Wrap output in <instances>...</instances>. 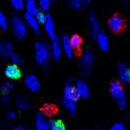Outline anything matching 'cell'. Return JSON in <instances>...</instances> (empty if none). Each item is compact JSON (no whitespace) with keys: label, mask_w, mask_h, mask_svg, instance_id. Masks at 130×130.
Returning a JSON list of instances; mask_svg holds the SVG:
<instances>
[{"label":"cell","mask_w":130,"mask_h":130,"mask_svg":"<svg viewBox=\"0 0 130 130\" xmlns=\"http://www.w3.org/2000/svg\"><path fill=\"white\" fill-rule=\"evenodd\" d=\"M45 15H46V14H45L42 10H39L36 14H35V16H36V20H37V21L39 22V24H40V23H43V22H44Z\"/></svg>","instance_id":"cell-28"},{"label":"cell","mask_w":130,"mask_h":130,"mask_svg":"<svg viewBox=\"0 0 130 130\" xmlns=\"http://www.w3.org/2000/svg\"><path fill=\"white\" fill-rule=\"evenodd\" d=\"M5 52H6V55H8V56H10L12 52H14L13 46H12V44L10 42L5 43Z\"/></svg>","instance_id":"cell-31"},{"label":"cell","mask_w":130,"mask_h":130,"mask_svg":"<svg viewBox=\"0 0 130 130\" xmlns=\"http://www.w3.org/2000/svg\"><path fill=\"white\" fill-rule=\"evenodd\" d=\"M12 89H13V84H12V82H10V80H7V82H5V83L2 85V89H3V91L5 93L10 92Z\"/></svg>","instance_id":"cell-26"},{"label":"cell","mask_w":130,"mask_h":130,"mask_svg":"<svg viewBox=\"0 0 130 130\" xmlns=\"http://www.w3.org/2000/svg\"><path fill=\"white\" fill-rule=\"evenodd\" d=\"M51 52H52V56L53 57L54 59H58L60 58L62 55V46L61 43H60L58 37H55L54 39H52V45H51Z\"/></svg>","instance_id":"cell-14"},{"label":"cell","mask_w":130,"mask_h":130,"mask_svg":"<svg viewBox=\"0 0 130 130\" xmlns=\"http://www.w3.org/2000/svg\"><path fill=\"white\" fill-rule=\"evenodd\" d=\"M8 20H7L6 16L5 15L2 10L0 9V27L2 29H6L8 27Z\"/></svg>","instance_id":"cell-22"},{"label":"cell","mask_w":130,"mask_h":130,"mask_svg":"<svg viewBox=\"0 0 130 130\" xmlns=\"http://www.w3.org/2000/svg\"><path fill=\"white\" fill-rule=\"evenodd\" d=\"M125 26L124 19L120 15H113L108 21V27L112 32H120Z\"/></svg>","instance_id":"cell-8"},{"label":"cell","mask_w":130,"mask_h":130,"mask_svg":"<svg viewBox=\"0 0 130 130\" xmlns=\"http://www.w3.org/2000/svg\"><path fill=\"white\" fill-rule=\"evenodd\" d=\"M51 122L52 120L47 117L46 113L40 111L35 118L36 130H51Z\"/></svg>","instance_id":"cell-5"},{"label":"cell","mask_w":130,"mask_h":130,"mask_svg":"<svg viewBox=\"0 0 130 130\" xmlns=\"http://www.w3.org/2000/svg\"><path fill=\"white\" fill-rule=\"evenodd\" d=\"M96 43H98L100 50L103 52H107L110 47V40L106 33L103 32V31H99L98 34L96 36Z\"/></svg>","instance_id":"cell-11"},{"label":"cell","mask_w":130,"mask_h":130,"mask_svg":"<svg viewBox=\"0 0 130 130\" xmlns=\"http://www.w3.org/2000/svg\"><path fill=\"white\" fill-rule=\"evenodd\" d=\"M68 4L72 8L80 9L82 5V0H68Z\"/></svg>","instance_id":"cell-27"},{"label":"cell","mask_w":130,"mask_h":130,"mask_svg":"<svg viewBox=\"0 0 130 130\" xmlns=\"http://www.w3.org/2000/svg\"><path fill=\"white\" fill-rule=\"evenodd\" d=\"M51 57V46L45 40H39L35 43V58L40 66L45 67L48 65Z\"/></svg>","instance_id":"cell-2"},{"label":"cell","mask_w":130,"mask_h":130,"mask_svg":"<svg viewBox=\"0 0 130 130\" xmlns=\"http://www.w3.org/2000/svg\"><path fill=\"white\" fill-rule=\"evenodd\" d=\"M118 76L120 82L130 83V67L125 63H120L118 65Z\"/></svg>","instance_id":"cell-10"},{"label":"cell","mask_w":130,"mask_h":130,"mask_svg":"<svg viewBox=\"0 0 130 130\" xmlns=\"http://www.w3.org/2000/svg\"><path fill=\"white\" fill-rule=\"evenodd\" d=\"M74 88H75L76 93H77L79 98H83V99H86L90 95L89 85L83 80H78L74 84Z\"/></svg>","instance_id":"cell-9"},{"label":"cell","mask_w":130,"mask_h":130,"mask_svg":"<svg viewBox=\"0 0 130 130\" xmlns=\"http://www.w3.org/2000/svg\"><path fill=\"white\" fill-rule=\"evenodd\" d=\"M10 58H11V59H12V61L13 62V64H15V65H17V66L23 62V60H22V58H21V56L18 55L16 52H12V54L10 55Z\"/></svg>","instance_id":"cell-25"},{"label":"cell","mask_w":130,"mask_h":130,"mask_svg":"<svg viewBox=\"0 0 130 130\" xmlns=\"http://www.w3.org/2000/svg\"><path fill=\"white\" fill-rule=\"evenodd\" d=\"M12 130H26L23 127H21V126H17V127H15Z\"/></svg>","instance_id":"cell-35"},{"label":"cell","mask_w":130,"mask_h":130,"mask_svg":"<svg viewBox=\"0 0 130 130\" xmlns=\"http://www.w3.org/2000/svg\"><path fill=\"white\" fill-rule=\"evenodd\" d=\"M6 116L9 120H15V119L17 118V113H16V111H9L8 112L6 113Z\"/></svg>","instance_id":"cell-32"},{"label":"cell","mask_w":130,"mask_h":130,"mask_svg":"<svg viewBox=\"0 0 130 130\" xmlns=\"http://www.w3.org/2000/svg\"><path fill=\"white\" fill-rule=\"evenodd\" d=\"M89 24H90V27H91V32L96 36V35L98 34V32H99V28H100L99 21H98L96 16L94 15V14H91V15L89 16Z\"/></svg>","instance_id":"cell-19"},{"label":"cell","mask_w":130,"mask_h":130,"mask_svg":"<svg viewBox=\"0 0 130 130\" xmlns=\"http://www.w3.org/2000/svg\"><path fill=\"white\" fill-rule=\"evenodd\" d=\"M16 105L20 110L26 111V110L30 109L32 104H31V102L29 101L28 98H27L26 96H20L16 101Z\"/></svg>","instance_id":"cell-17"},{"label":"cell","mask_w":130,"mask_h":130,"mask_svg":"<svg viewBox=\"0 0 130 130\" xmlns=\"http://www.w3.org/2000/svg\"><path fill=\"white\" fill-rule=\"evenodd\" d=\"M110 93H111V96L116 100L126 96L122 83L118 80H114L110 84Z\"/></svg>","instance_id":"cell-7"},{"label":"cell","mask_w":130,"mask_h":130,"mask_svg":"<svg viewBox=\"0 0 130 130\" xmlns=\"http://www.w3.org/2000/svg\"><path fill=\"white\" fill-rule=\"evenodd\" d=\"M12 7L16 10H21L25 7V0H10Z\"/></svg>","instance_id":"cell-23"},{"label":"cell","mask_w":130,"mask_h":130,"mask_svg":"<svg viewBox=\"0 0 130 130\" xmlns=\"http://www.w3.org/2000/svg\"><path fill=\"white\" fill-rule=\"evenodd\" d=\"M69 40H70V43H71V46H72L73 50H78L79 48L82 45V37L78 35H74L72 36L71 37H69Z\"/></svg>","instance_id":"cell-20"},{"label":"cell","mask_w":130,"mask_h":130,"mask_svg":"<svg viewBox=\"0 0 130 130\" xmlns=\"http://www.w3.org/2000/svg\"><path fill=\"white\" fill-rule=\"evenodd\" d=\"M1 103L3 104H5V105H6V104H8L10 103V98H9L8 95L4 94L3 96H1Z\"/></svg>","instance_id":"cell-33"},{"label":"cell","mask_w":130,"mask_h":130,"mask_svg":"<svg viewBox=\"0 0 130 130\" xmlns=\"http://www.w3.org/2000/svg\"><path fill=\"white\" fill-rule=\"evenodd\" d=\"M11 26L14 36L19 39H22L27 34V26L25 22L24 19L20 16L14 15L11 19Z\"/></svg>","instance_id":"cell-3"},{"label":"cell","mask_w":130,"mask_h":130,"mask_svg":"<svg viewBox=\"0 0 130 130\" xmlns=\"http://www.w3.org/2000/svg\"><path fill=\"white\" fill-rule=\"evenodd\" d=\"M0 129H1V123H0Z\"/></svg>","instance_id":"cell-37"},{"label":"cell","mask_w":130,"mask_h":130,"mask_svg":"<svg viewBox=\"0 0 130 130\" xmlns=\"http://www.w3.org/2000/svg\"><path fill=\"white\" fill-rule=\"evenodd\" d=\"M108 130H126V127L121 122H116L113 125H111Z\"/></svg>","instance_id":"cell-29"},{"label":"cell","mask_w":130,"mask_h":130,"mask_svg":"<svg viewBox=\"0 0 130 130\" xmlns=\"http://www.w3.org/2000/svg\"><path fill=\"white\" fill-rule=\"evenodd\" d=\"M7 56L6 52H5V43L0 42V57L4 58V57Z\"/></svg>","instance_id":"cell-34"},{"label":"cell","mask_w":130,"mask_h":130,"mask_svg":"<svg viewBox=\"0 0 130 130\" xmlns=\"http://www.w3.org/2000/svg\"><path fill=\"white\" fill-rule=\"evenodd\" d=\"M82 4H85V5H88V4L90 2V0H82Z\"/></svg>","instance_id":"cell-36"},{"label":"cell","mask_w":130,"mask_h":130,"mask_svg":"<svg viewBox=\"0 0 130 130\" xmlns=\"http://www.w3.org/2000/svg\"><path fill=\"white\" fill-rule=\"evenodd\" d=\"M24 21L26 22L27 26H29L31 28L36 32H39L40 27H39V22L36 20L35 14H31L29 12H26L24 14Z\"/></svg>","instance_id":"cell-15"},{"label":"cell","mask_w":130,"mask_h":130,"mask_svg":"<svg viewBox=\"0 0 130 130\" xmlns=\"http://www.w3.org/2000/svg\"><path fill=\"white\" fill-rule=\"evenodd\" d=\"M116 101H117V104H118V106L120 108V109L123 110V109H125V108L127 107V98H126V96L120 98V99L116 100Z\"/></svg>","instance_id":"cell-30"},{"label":"cell","mask_w":130,"mask_h":130,"mask_svg":"<svg viewBox=\"0 0 130 130\" xmlns=\"http://www.w3.org/2000/svg\"><path fill=\"white\" fill-rule=\"evenodd\" d=\"M25 7L27 9V12L31 14H36L39 11V6L36 0H25Z\"/></svg>","instance_id":"cell-18"},{"label":"cell","mask_w":130,"mask_h":130,"mask_svg":"<svg viewBox=\"0 0 130 130\" xmlns=\"http://www.w3.org/2000/svg\"><path fill=\"white\" fill-rule=\"evenodd\" d=\"M44 24V29L46 34L48 35V36L51 39H54L56 37V32H55V25L54 21H53L52 17L49 13H47L45 15V21L43 22Z\"/></svg>","instance_id":"cell-12"},{"label":"cell","mask_w":130,"mask_h":130,"mask_svg":"<svg viewBox=\"0 0 130 130\" xmlns=\"http://www.w3.org/2000/svg\"><path fill=\"white\" fill-rule=\"evenodd\" d=\"M98 130H99V129H98Z\"/></svg>","instance_id":"cell-38"},{"label":"cell","mask_w":130,"mask_h":130,"mask_svg":"<svg viewBox=\"0 0 130 130\" xmlns=\"http://www.w3.org/2000/svg\"><path fill=\"white\" fill-rule=\"evenodd\" d=\"M94 66V54L89 49H86L80 58V69L85 76L90 75Z\"/></svg>","instance_id":"cell-4"},{"label":"cell","mask_w":130,"mask_h":130,"mask_svg":"<svg viewBox=\"0 0 130 130\" xmlns=\"http://www.w3.org/2000/svg\"><path fill=\"white\" fill-rule=\"evenodd\" d=\"M78 99L79 96L76 93L74 84H73V82L70 80L67 82L65 89H64L62 103H63V105L66 108V110L71 114H74L75 112Z\"/></svg>","instance_id":"cell-1"},{"label":"cell","mask_w":130,"mask_h":130,"mask_svg":"<svg viewBox=\"0 0 130 130\" xmlns=\"http://www.w3.org/2000/svg\"><path fill=\"white\" fill-rule=\"evenodd\" d=\"M5 74L7 78L11 80H17L21 77V70L15 64L8 65L5 69Z\"/></svg>","instance_id":"cell-13"},{"label":"cell","mask_w":130,"mask_h":130,"mask_svg":"<svg viewBox=\"0 0 130 130\" xmlns=\"http://www.w3.org/2000/svg\"><path fill=\"white\" fill-rule=\"evenodd\" d=\"M38 6L42 9V11H46L50 8L52 0H37Z\"/></svg>","instance_id":"cell-24"},{"label":"cell","mask_w":130,"mask_h":130,"mask_svg":"<svg viewBox=\"0 0 130 130\" xmlns=\"http://www.w3.org/2000/svg\"><path fill=\"white\" fill-rule=\"evenodd\" d=\"M51 130H66V127L61 120H54L51 122Z\"/></svg>","instance_id":"cell-21"},{"label":"cell","mask_w":130,"mask_h":130,"mask_svg":"<svg viewBox=\"0 0 130 130\" xmlns=\"http://www.w3.org/2000/svg\"><path fill=\"white\" fill-rule=\"evenodd\" d=\"M61 46H62V51L65 52L66 56L67 58H71L74 55V50H73L72 46H71L70 40L67 36H64L61 39Z\"/></svg>","instance_id":"cell-16"},{"label":"cell","mask_w":130,"mask_h":130,"mask_svg":"<svg viewBox=\"0 0 130 130\" xmlns=\"http://www.w3.org/2000/svg\"><path fill=\"white\" fill-rule=\"evenodd\" d=\"M24 82L27 89L28 90L32 91V92H37L41 88V83H40L39 79H38L37 76L33 74H27L24 79Z\"/></svg>","instance_id":"cell-6"}]
</instances>
